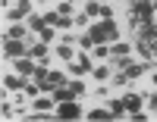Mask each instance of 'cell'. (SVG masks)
I'll return each instance as SVG.
<instances>
[{"mask_svg": "<svg viewBox=\"0 0 157 122\" xmlns=\"http://www.w3.org/2000/svg\"><path fill=\"white\" fill-rule=\"evenodd\" d=\"M22 53H29V47H25L19 38H3V57L6 60H19Z\"/></svg>", "mask_w": 157, "mask_h": 122, "instance_id": "cell-1", "label": "cell"}, {"mask_svg": "<svg viewBox=\"0 0 157 122\" xmlns=\"http://www.w3.org/2000/svg\"><path fill=\"white\" fill-rule=\"evenodd\" d=\"M78 116H82V106H78L75 100L57 103V119H78Z\"/></svg>", "mask_w": 157, "mask_h": 122, "instance_id": "cell-2", "label": "cell"}, {"mask_svg": "<svg viewBox=\"0 0 157 122\" xmlns=\"http://www.w3.org/2000/svg\"><path fill=\"white\" fill-rule=\"evenodd\" d=\"M141 103H145V97H141V94H135V91H129L126 97H123V106H126V113H129V116L138 113V110H141Z\"/></svg>", "mask_w": 157, "mask_h": 122, "instance_id": "cell-3", "label": "cell"}, {"mask_svg": "<svg viewBox=\"0 0 157 122\" xmlns=\"http://www.w3.org/2000/svg\"><path fill=\"white\" fill-rule=\"evenodd\" d=\"M60 85H66V75H63V72H47L44 81H41V91H54Z\"/></svg>", "mask_w": 157, "mask_h": 122, "instance_id": "cell-4", "label": "cell"}, {"mask_svg": "<svg viewBox=\"0 0 157 122\" xmlns=\"http://www.w3.org/2000/svg\"><path fill=\"white\" fill-rule=\"evenodd\" d=\"M35 69H38V66L32 63V57H19V60H16V72H19V75H29V78H32Z\"/></svg>", "mask_w": 157, "mask_h": 122, "instance_id": "cell-5", "label": "cell"}, {"mask_svg": "<svg viewBox=\"0 0 157 122\" xmlns=\"http://www.w3.org/2000/svg\"><path fill=\"white\" fill-rule=\"evenodd\" d=\"M32 110L50 113V110H57V100H54V97H38V100H32Z\"/></svg>", "mask_w": 157, "mask_h": 122, "instance_id": "cell-6", "label": "cell"}, {"mask_svg": "<svg viewBox=\"0 0 157 122\" xmlns=\"http://www.w3.org/2000/svg\"><path fill=\"white\" fill-rule=\"evenodd\" d=\"M29 57L44 60V57H47V41H38V44H32V47H29Z\"/></svg>", "mask_w": 157, "mask_h": 122, "instance_id": "cell-7", "label": "cell"}, {"mask_svg": "<svg viewBox=\"0 0 157 122\" xmlns=\"http://www.w3.org/2000/svg\"><path fill=\"white\" fill-rule=\"evenodd\" d=\"M72 97H75V91H72V88H63V85H60V88H54V100H57V103L72 100Z\"/></svg>", "mask_w": 157, "mask_h": 122, "instance_id": "cell-8", "label": "cell"}, {"mask_svg": "<svg viewBox=\"0 0 157 122\" xmlns=\"http://www.w3.org/2000/svg\"><path fill=\"white\" fill-rule=\"evenodd\" d=\"M91 38H94V44H107V35H104V22H98V25H91V31H88Z\"/></svg>", "mask_w": 157, "mask_h": 122, "instance_id": "cell-9", "label": "cell"}, {"mask_svg": "<svg viewBox=\"0 0 157 122\" xmlns=\"http://www.w3.org/2000/svg\"><path fill=\"white\" fill-rule=\"evenodd\" d=\"M104 35H107V41H116V38H120V28H116L113 19H104Z\"/></svg>", "mask_w": 157, "mask_h": 122, "instance_id": "cell-10", "label": "cell"}, {"mask_svg": "<svg viewBox=\"0 0 157 122\" xmlns=\"http://www.w3.org/2000/svg\"><path fill=\"white\" fill-rule=\"evenodd\" d=\"M29 13H32V0H22V3L10 13V16H13V19H22V16H29Z\"/></svg>", "mask_w": 157, "mask_h": 122, "instance_id": "cell-11", "label": "cell"}, {"mask_svg": "<svg viewBox=\"0 0 157 122\" xmlns=\"http://www.w3.org/2000/svg\"><path fill=\"white\" fill-rule=\"evenodd\" d=\"M25 31H29V25H10L3 38H19V41H22V38H25Z\"/></svg>", "mask_w": 157, "mask_h": 122, "instance_id": "cell-12", "label": "cell"}, {"mask_svg": "<svg viewBox=\"0 0 157 122\" xmlns=\"http://www.w3.org/2000/svg\"><path fill=\"white\" fill-rule=\"evenodd\" d=\"M29 28H32V31H38V35H41V31L47 28V19H44V16H32V19H29Z\"/></svg>", "mask_w": 157, "mask_h": 122, "instance_id": "cell-13", "label": "cell"}, {"mask_svg": "<svg viewBox=\"0 0 157 122\" xmlns=\"http://www.w3.org/2000/svg\"><path fill=\"white\" fill-rule=\"evenodd\" d=\"M22 85H25V81H22L19 75H6V78H3V88H10V91H19Z\"/></svg>", "mask_w": 157, "mask_h": 122, "instance_id": "cell-14", "label": "cell"}, {"mask_svg": "<svg viewBox=\"0 0 157 122\" xmlns=\"http://www.w3.org/2000/svg\"><path fill=\"white\" fill-rule=\"evenodd\" d=\"M126 53H132L129 44H113V47H110V57H126Z\"/></svg>", "mask_w": 157, "mask_h": 122, "instance_id": "cell-15", "label": "cell"}, {"mask_svg": "<svg viewBox=\"0 0 157 122\" xmlns=\"http://www.w3.org/2000/svg\"><path fill=\"white\" fill-rule=\"evenodd\" d=\"M107 75H113V66H98V69H94L98 81H107Z\"/></svg>", "mask_w": 157, "mask_h": 122, "instance_id": "cell-16", "label": "cell"}, {"mask_svg": "<svg viewBox=\"0 0 157 122\" xmlns=\"http://www.w3.org/2000/svg\"><path fill=\"white\" fill-rule=\"evenodd\" d=\"M101 6H104L101 0H91V3L85 6V16H101Z\"/></svg>", "mask_w": 157, "mask_h": 122, "instance_id": "cell-17", "label": "cell"}, {"mask_svg": "<svg viewBox=\"0 0 157 122\" xmlns=\"http://www.w3.org/2000/svg\"><path fill=\"white\" fill-rule=\"evenodd\" d=\"M110 113H113V119H120V116L126 113V106H123V97H120V100H113V103H110Z\"/></svg>", "mask_w": 157, "mask_h": 122, "instance_id": "cell-18", "label": "cell"}, {"mask_svg": "<svg viewBox=\"0 0 157 122\" xmlns=\"http://www.w3.org/2000/svg\"><path fill=\"white\" fill-rule=\"evenodd\" d=\"M57 57H60V60H72V47H69V44H60V47H57Z\"/></svg>", "mask_w": 157, "mask_h": 122, "instance_id": "cell-19", "label": "cell"}, {"mask_svg": "<svg viewBox=\"0 0 157 122\" xmlns=\"http://www.w3.org/2000/svg\"><path fill=\"white\" fill-rule=\"evenodd\" d=\"M88 119H113V113H110V110H91Z\"/></svg>", "mask_w": 157, "mask_h": 122, "instance_id": "cell-20", "label": "cell"}, {"mask_svg": "<svg viewBox=\"0 0 157 122\" xmlns=\"http://www.w3.org/2000/svg\"><path fill=\"white\" fill-rule=\"evenodd\" d=\"M69 72H72V75H85L88 69H85V66H82V63H72V66H69Z\"/></svg>", "mask_w": 157, "mask_h": 122, "instance_id": "cell-21", "label": "cell"}, {"mask_svg": "<svg viewBox=\"0 0 157 122\" xmlns=\"http://www.w3.org/2000/svg\"><path fill=\"white\" fill-rule=\"evenodd\" d=\"M69 9H72V6H69V0H63V3L57 6V13H60V16H69Z\"/></svg>", "mask_w": 157, "mask_h": 122, "instance_id": "cell-22", "label": "cell"}, {"mask_svg": "<svg viewBox=\"0 0 157 122\" xmlns=\"http://www.w3.org/2000/svg\"><path fill=\"white\" fill-rule=\"evenodd\" d=\"M72 91H75V97H78V94H85V85H82V81H72V85H69Z\"/></svg>", "mask_w": 157, "mask_h": 122, "instance_id": "cell-23", "label": "cell"}, {"mask_svg": "<svg viewBox=\"0 0 157 122\" xmlns=\"http://www.w3.org/2000/svg\"><path fill=\"white\" fill-rule=\"evenodd\" d=\"M151 78H154V85H157V72H154V75H151Z\"/></svg>", "mask_w": 157, "mask_h": 122, "instance_id": "cell-24", "label": "cell"}, {"mask_svg": "<svg viewBox=\"0 0 157 122\" xmlns=\"http://www.w3.org/2000/svg\"><path fill=\"white\" fill-rule=\"evenodd\" d=\"M3 6H6V0H3Z\"/></svg>", "mask_w": 157, "mask_h": 122, "instance_id": "cell-25", "label": "cell"}]
</instances>
